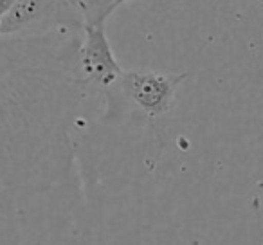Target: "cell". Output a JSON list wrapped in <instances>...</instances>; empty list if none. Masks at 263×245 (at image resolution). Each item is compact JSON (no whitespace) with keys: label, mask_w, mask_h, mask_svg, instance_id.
<instances>
[{"label":"cell","mask_w":263,"mask_h":245,"mask_svg":"<svg viewBox=\"0 0 263 245\" xmlns=\"http://www.w3.org/2000/svg\"><path fill=\"white\" fill-rule=\"evenodd\" d=\"M186 80V74H159L144 70H126L119 76L123 94L136 103L144 114L157 117L173 106L175 92Z\"/></svg>","instance_id":"1"},{"label":"cell","mask_w":263,"mask_h":245,"mask_svg":"<svg viewBox=\"0 0 263 245\" xmlns=\"http://www.w3.org/2000/svg\"><path fill=\"white\" fill-rule=\"evenodd\" d=\"M49 24L83 26V20L69 0H16V4L0 18V36Z\"/></svg>","instance_id":"2"},{"label":"cell","mask_w":263,"mask_h":245,"mask_svg":"<svg viewBox=\"0 0 263 245\" xmlns=\"http://www.w3.org/2000/svg\"><path fill=\"white\" fill-rule=\"evenodd\" d=\"M80 63L88 80L108 87L116 83L123 69L114 56L105 26H83V42L80 47Z\"/></svg>","instance_id":"3"},{"label":"cell","mask_w":263,"mask_h":245,"mask_svg":"<svg viewBox=\"0 0 263 245\" xmlns=\"http://www.w3.org/2000/svg\"><path fill=\"white\" fill-rule=\"evenodd\" d=\"M128 0H78L76 8L83 26H105L106 18Z\"/></svg>","instance_id":"4"},{"label":"cell","mask_w":263,"mask_h":245,"mask_svg":"<svg viewBox=\"0 0 263 245\" xmlns=\"http://www.w3.org/2000/svg\"><path fill=\"white\" fill-rule=\"evenodd\" d=\"M16 4V0H0V18Z\"/></svg>","instance_id":"5"},{"label":"cell","mask_w":263,"mask_h":245,"mask_svg":"<svg viewBox=\"0 0 263 245\" xmlns=\"http://www.w3.org/2000/svg\"><path fill=\"white\" fill-rule=\"evenodd\" d=\"M69 2H70V4H74V6H76V2H78V0H69Z\"/></svg>","instance_id":"6"}]
</instances>
